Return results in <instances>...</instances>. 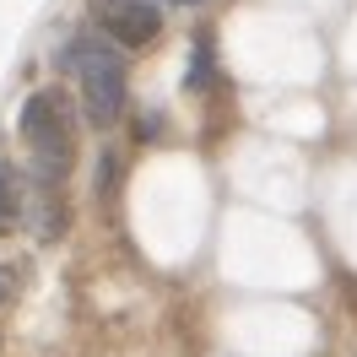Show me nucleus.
<instances>
[{
    "label": "nucleus",
    "instance_id": "f257e3e1",
    "mask_svg": "<svg viewBox=\"0 0 357 357\" xmlns=\"http://www.w3.org/2000/svg\"><path fill=\"white\" fill-rule=\"evenodd\" d=\"M60 66L82 76V98H87V119L92 125H114L125 109V70L114 60V49L103 44H66Z\"/></svg>",
    "mask_w": 357,
    "mask_h": 357
},
{
    "label": "nucleus",
    "instance_id": "f03ea898",
    "mask_svg": "<svg viewBox=\"0 0 357 357\" xmlns=\"http://www.w3.org/2000/svg\"><path fill=\"white\" fill-rule=\"evenodd\" d=\"M22 135H27V146H33L38 174L49 184H60L66 162H70V130H66V119H60V98L54 92H33L22 103Z\"/></svg>",
    "mask_w": 357,
    "mask_h": 357
},
{
    "label": "nucleus",
    "instance_id": "7ed1b4c3",
    "mask_svg": "<svg viewBox=\"0 0 357 357\" xmlns=\"http://www.w3.org/2000/svg\"><path fill=\"white\" fill-rule=\"evenodd\" d=\"M92 17H98V27L109 33V38H119V44H152L157 27H162V17H157V6H146V0H92Z\"/></svg>",
    "mask_w": 357,
    "mask_h": 357
},
{
    "label": "nucleus",
    "instance_id": "20e7f679",
    "mask_svg": "<svg viewBox=\"0 0 357 357\" xmlns=\"http://www.w3.org/2000/svg\"><path fill=\"white\" fill-rule=\"evenodd\" d=\"M17 227V190H11V174L0 168V233Z\"/></svg>",
    "mask_w": 357,
    "mask_h": 357
},
{
    "label": "nucleus",
    "instance_id": "39448f33",
    "mask_svg": "<svg viewBox=\"0 0 357 357\" xmlns=\"http://www.w3.org/2000/svg\"><path fill=\"white\" fill-rule=\"evenodd\" d=\"M0 298H6V282H0Z\"/></svg>",
    "mask_w": 357,
    "mask_h": 357
},
{
    "label": "nucleus",
    "instance_id": "423d86ee",
    "mask_svg": "<svg viewBox=\"0 0 357 357\" xmlns=\"http://www.w3.org/2000/svg\"><path fill=\"white\" fill-rule=\"evenodd\" d=\"M184 6H195V0H184Z\"/></svg>",
    "mask_w": 357,
    "mask_h": 357
}]
</instances>
